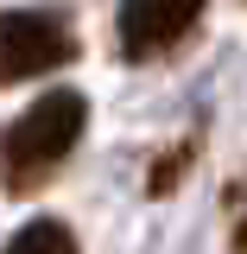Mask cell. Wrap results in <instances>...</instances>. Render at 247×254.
Returning <instances> with one entry per match:
<instances>
[{"label":"cell","mask_w":247,"mask_h":254,"mask_svg":"<svg viewBox=\"0 0 247 254\" xmlns=\"http://www.w3.org/2000/svg\"><path fill=\"white\" fill-rule=\"evenodd\" d=\"M83 127H89V102L76 89H45L26 115H13L0 127V185H6V197L45 190V178H57L63 159L76 153Z\"/></svg>","instance_id":"obj_1"},{"label":"cell","mask_w":247,"mask_h":254,"mask_svg":"<svg viewBox=\"0 0 247 254\" xmlns=\"http://www.w3.org/2000/svg\"><path fill=\"white\" fill-rule=\"evenodd\" d=\"M76 51H83L76 26L57 6H13V13H0V89L51 76L63 64H76Z\"/></svg>","instance_id":"obj_2"},{"label":"cell","mask_w":247,"mask_h":254,"mask_svg":"<svg viewBox=\"0 0 247 254\" xmlns=\"http://www.w3.org/2000/svg\"><path fill=\"white\" fill-rule=\"evenodd\" d=\"M203 6H209V0H121V13H114L121 58L146 64V58H165V51H178L190 32H197Z\"/></svg>","instance_id":"obj_3"},{"label":"cell","mask_w":247,"mask_h":254,"mask_svg":"<svg viewBox=\"0 0 247 254\" xmlns=\"http://www.w3.org/2000/svg\"><path fill=\"white\" fill-rule=\"evenodd\" d=\"M0 254H83V248H76L70 222H57V216H32L26 229H13V242H6Z\"/></svg>","instance_id":"obj_4"},{"label":"cell","mask_w":247,"mask_h":254,"mask_svg":"<svg viewBox=\"0 0 247 254\" xmlns=\"http://www.w3.org/2000/svg\"><path fill=\"white\" fill-rule=\"evenodd\" d=\"M190 159H197V140H178V146H171V153H165V159L152 165V172H146V190H152V197H171Z\"/></svg>","instance_id":"obj_5"},{"label":"cell","mask_w":247,"mask_h":254,"mask_svg":"<svg viewBox=\"0 0 247 254\" xmlns=\"http://www.w3.org/2000/svg\"><path fill=\"white\" fill-rule=\"evenodd\" d=\"M235 254H247V203H241V222H235Z\"/></svg>","instance_id":"obj_6"}]
</instances>
